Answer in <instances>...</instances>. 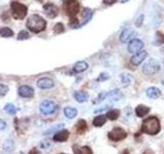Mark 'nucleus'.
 Masks as SVG:
<instances>
[{"label":"nucleus","instance_id":"f257e3e1","mask_svg":"<svg viewBox=\"0 0 164 154\" xmlns=\"http://www.w3.org/2000/svg\"><path fill=\"white\" fill-rule=\"evenodd\" d=\"M161 131V124L160 120L157 118L156 116H150L146 118L143 121L142 127H141V131L144 134H148V135L154 136L159 134Z\"/></svg>","mask_w":164,"mask_h":154},{"label":"nucleus","instance_id":"f03ea898","mask_svg":"<svg viewBox=\"0 0 164 154\" xmlns=\"http://www.w3.org/2000/svg\"><path fill=\"white\" fill-rule=\"evenodd\" d=\"M27 28L34 33L42 32L46 28V21L38 15H32L27 21Z\"/></svg>","mask_w":164,"mask_h":154},{"label":"nucleus","instance_id":"7ed1b4c3","mask_svg":"<svg viewBox=\"0 0 164 154\" xmlns=\"http://www.w3.org/2000/svg\"><path fill=\"white\" fill-rule=\"evenodd\" d=\"M11 13H12L13 19L16 20H23L28 13V8L26 5L20 3V2L12 1L10 3Z\"/></svg>","mask_w":164,"mask_h":154},{"label":"nucleus","instance_id":"20e7f679","mask_svg":"<svg viewBox=\"0 0 164 154\" xmlns=\"http://www.w3.org/2000/svg\"><path fill=\"white\" fill-rule=\"evenodd\" d=\"M160 70V64L159 62L155 59H150L148 62H146L144 64L142 71L144 74L146 75H154L155 73H157Z\"/></svg>","mask_w":164,"mask_h":154},{"label":"nucleus","instance_id":"39448f33","mask_svg":"<svg viewBox=\"0 0 164 154\" xmlns=\"http://www.w3.org/2000/svg\"><path fill=\"white\" fill-rule=\"evenodd\" d=\"M65 9L69 16H75L80 10V4L77 0H66L65 1Z\"/></svg>","mask_w":164,"mask_h":154},{"label":"nucleus","instance_id":"423d86ee","mask_svg":"<svg viewBox=\"0 0 164 154\" xmlns=\"http://www.w3.org/2000/svg\"><path fill=\"white\" fill-rule=\"evenodd\" d=\"M127 137V133L121 127H115L108 134V138L113 142L122 141Z\"/></svg>","mask_w":164,"mask_h":154},{"label":"nucleus","instance_id":"0eeeda50","mask_svg":"<svg viewBox=\"0 0 164 154\" xmlns=\"http://www.w3.org/2000/svg\"><path fill=\"white\" fill-rule=\"evenodd\" d=\"M55 104L52 101H43L40 104V111L45 115H49L55 112Z\"/></svg>","mask_w":164,"mask_h":154},{"label":"nucleus","instance_id":"6e6552de","mask_svg":"<svg viewBox=\"0 0 164 154\" xmlns=\"http://www.w3.org/2000/svg\"><path fill=\"white\" fill-rule=\"evenodd\" d=\"M144 47V42L140 39H132L128 44V52L137 54Z\"/></svg>","mask_w":164,"mask_h":154},{"label":"nucleus","instance_id":"1a4fd4ad","mask_svg":"<svg viewBox=\"0 0 164 154\" xmlns=\"http://www.w3.org/2000/svg\"><path fill=\"white\" fill-rule=\"evenodd\" d=\"M148 57V52H145V50H140L138 52H137L134 57L131 58V64L134 66H138L140 64H142L144 61H145V59Z\"/></svg>","mask_w":164,"mask_h":154},{"label":"nucleus","instance_id":"9d476101","mask_svg":"<svg viewBox=\"0 0 164 154\" xmlns=\"http://www.w3.org/2000/svg\"><path fill=\"white\" fill-rule=\"evenodd\" d=\"M44 12L48 18L53 19L59 15V8L53 3H47L44 5Z\"/></svg>","mask_w":164,"mask_h":154},{"label":"nucleus","instance_id":"9b49d317","mask_svg":"<svg viewBox=\"0 0 164 154\" xmlns=\"http://www.w3.org/2000/svg\"><path fill=\"white\" fill-rule=\"evenodd\" d=\"M55 85L53 81L50 79V78H41L37 81V86L39 88H43V89H46V88H52V86Z\"/></svg>","mask_w":164,"mask_h":154},{"label":"nucleus","instance_id":"f8f14e48","mask_svg":"<svg viewBox=\"0 0 164 154\" xmlns=\"http://www.w3.org/2000/svg\"><path fill=\"white\" fill-rule=\"evenodd\" d=\"M19 95L23 98H32L34 96V91L28 85H23L19 88Z\"/></svg>","mask_w":164,"mask_h":154},{"label":"nucleus","instance_id":"ddd939ff","mask_svg":"<svg viewBox=\"0 0 164 154\" xmlns=\"http://www.w3.org/2000/svg\"><path fill=\"white\" fill-rule=\"evenodd\" d=\"M70 133L69 131L67 130H60L58 134H55L53 136V140L56 142H66L68 139H69Z\"/></svg>","mask_w":164,"mask_h":154},{"label":"nucleus","instance_id":"4468645a","mask_svg":"<svg viewBox=\"0 0 164 154\" xmlns=\"http://www.w3.org/2000/svg\"><path fill=\"white\" fill-rule=\"evenodd\" d=\"M134 35H135V33H134V29H131V28H126V29H124L122 31V33H121V35H120L121 42H123V43L127 42V41Z\"/></svg>","mask_w":164,"mask_h":154},{"label":"nucleus","instance_id":"2eb2a0df","mask_svg":"<svg viewBox=\"0 0 164 154\" xmlns=\"http://www.w3.org/2000/svg\"><path fill=\"white\" fill-rule=\"evenodd\" d=\"M147 96H148L150 99L156 100L158 98L161 97V91L158 88H155V86H151L147 89Z\"/></svg>","mask_w":164,"mask_h":154},{"label":"nucleus","instance_id":"dca6fc26","mask_svg":"<svg viewBox=\"0 0 164 154\" xmlns=\"http://www.w3.org/2000/svg\"><path fill=\"white\" fill-rule=\"evenodd\" d=\"M75 128H76V133H77L78 135H83L88 127H87V123L85 120L80 119V120H78L77 123H76Z\"/></svg>","mask_w":164,"mask_h":154},{"label":"nucleus","instance_id":"f3484780","mask_svg":"<svg viewBox=\"0 0 164 154\" xmlns=\"http://www.w3.org/2000/svg\"><path fill=\"white\" fill-rule=\"evenodd\" d=\"M73 151L74 154H93L92 150L88 146L79 147L78 145H73Z\"/></svg>","mask_w":164,"mask_h":154},{"label":"nucleus","instance_id":"a211bd4d","mask_svg":"<svg viewBox=\"0 0 164 154\" xmlns=\"http://www.w3.org/2000/svg\"><path fill=\"white\" fill-rule=\"evenodd\" d=\"M150 112V108L147 107L145 105H138L137 108H135V114H137V117H144L147 115Z\"/></svg>","mask_w":164,"mask_h":154},{"label":"nucleus","instance_id":"6ab92c4d","mask_svg":"<svg viewBox=\"0 0 164 154\" xmlns=\"http://www.w3.org/2000/svg\"><path fill=\"white\" fill-rule=\"evenodd\" d=\"M74 97L77 102L79 103H83V102H86L87 100H88V94L85 91H76L74 94Z\"/></svg>","mask_w":164,"mask_h":154},{"label":"nucleus","instance_id":"aec40b11","mask_svg":"<svg viewBox=\"0 0 164 154\" xmlns=\"http://www.w3.org/2000/svg\"><path fill=\"white\" fill-rule=\"evenodd\" d=\"M88 68V64L85 63V62L81 61V62H78V63H76L74 65V72L76 73H80V72H83L85 71V70Z\"/></svg>","mask_w":164,"mask_h":154},{"label":"nucleus","instance_id":"412c9836","mask_svg":"<svg viewBox=\"0 0 164 154\" xmlns=\"http://www.w3.org/2000/svg\"><path fill=\"white\" fill-rule=\"evenodd\" d=\"M106 121H107L106 115H98V116L95 117L94 119H93L92 124L94 125V127H103L105 123H106Z\"/></svg>","mask_w":164,"mask_h":154},{"label":"nucleus","instance_id":"4be33fe9","mask_svg":"<svg viewBox=\"0 0 164 154\" xmlns=\"http://www.w3.org/2000/svg\"><path fill=\"white\" fill-rule=\"evenodd\" d=\"M112 101H119L122 98V94L119 91V89H114V91L108 92V97Z\"/></svg>","mask_w":164,"mask_h":154},{"label":"nucleus","instance_id":"5701e85b","mask_svg":"<svg viewBox=\"0 0 164 154\" xmlns=\"http://www.w3.org/2000/svg\"><path fill=\"white\" fill-rule=\"evenodd\" d=\"M64 112H65V115H66L68 118H70V119L74 118V117L77 115V110H76L75 108H73V107L65 108Z\"/></svg>","mask_w":164,"mask_h":154},{"label":"nucleus","instance_id":"b1692460","mask_svg":"<svg viewBox=\"0 0 164 154\" xmlns=\"http://www.w3.org/2000/svg\"><path fill=\"white\" fill-rule=\"evenodd\" d=\"M163 43H164V35L161 32H156L153 44L156 46H159V45H162Z\"/></svg>","mask_w":164,"mask_h":154},{"label":"nucleus","instance_id":"393cba45","mask_svg":"<svg viewBox=\"0 0 164 154\" xmlns=\"http://www.w3.org/2000/svg\"><path fill=\"white\" fill-rule=\"evenodd\" d=\"M120 115V111L119 110H111L107 113L106 117L110 120H116L118 119V117Z\"/></svg>","mask_w":164,"mask_h":154},{"label":"nucleus","instance_id":"a878e982","mask_svg":"<svg viewBox=\"0 0 164 154\" xmlns=\"http://www.w3.org/2000/svg\"><path fill=\"white\" fill-rule=\"evenodd\" d=\"M64 127H65L64 123H59V124H56V125H53V127L48 128L46 131H44V135H50V134H52L53 131H58L62 130Z\"/></svg>","mask_w":164,"mask_h":154},{"label":"nucleus","instance_id":"bb28decb","mask_svg":"<svg viewBox=\"0 0 164 154\" xmlns=\"http://www.w3.org/2000/svg\"><path fill=\"white\" fill-rule=\"evenodd\" d=\"M92 10H90L89 8H85L84 9V12H83V19H84V21L82 22V25H85L87 22L89 21L90 19H91V16H92Z\"/></svg>","mask_w":164,"mask_h":154},{"label":"nucleus","instance_id":"cd10ccee","mask_svg":"<svg viewBox=\"0 0 164 154\" xmlns=\"http://www.w3.org/2000/svg\"><path fill=\"white\" fill-rule=\"evenodd\" d=\"M0 35H1L2 37H10V36L13 35V32L9 29V28L4 27V28H2V29H0Z\"/></svg>","mask_w":164,"mask_h":154},{"label":"nucleus","instance_id":"c85d7f7f","mask_svg":"<svg viewBox=\"0 0 164 154\" xmlns=\"http://www.w3.org/2000/svg\"><path fill=\"white\" fill-rule=\"evenodd\" d=\"M12 149H13V142L11 141L10 139L6 140V141L3 143V150L6 151V152H10Z\"/></svg>","mask_w":164,"mask_h":154},{"label":"nucleus","instance_id":"c756f323","mask_svg":"<svg viewBox=\"0 0 164 154\" xmlns=\"http://www.w3.org/2000/svg\"><path fill=\"white\" fill-rule=\"evenodd\" d=\"M64 31H65V27L62 23L55 24V26L53 27V33H55V34H61Z\"/></svg>","mask_w":164,"mask_h":154},{"label":"nucleus","instance_id":"7c9ffc66","mask_svg":"<svg viewBox=\"0 0 164 154\" xmlns=\"http://www.w3.org/2000/svg\"><path fill=\"white\" fill-rule=\"evenodd\" d=\"M107 97H108V92H101L97 99L92 101V103L93 104H98V103L103 102L105 99H107Z\"/></svg>","mask_w":164,"mask_h":154},{"label":"nucleus","instance_id":"2f4dec72","mask_svg":"<svg viewBox=\"0 0 164 154\" xmlns=\"http://www.w3.org/2000/svg\"><path fill=\"white\" fill-rule=\"evenodd\" d=\"M121 80H122V84L124 86H127L129 85V83H130L131 81V77L129 76L128 74H121Z\"/></svg>","mask_w":164,"mask_h":154},{"label":"nucleus","instance_id":"473e14b6","mask_svg":"<svg viewBox=\"0 0 164 154\" xmlns=\"http://www.w3.org/2000/svg\"><path fill=\"white\" fill-rule=\"evenodd\" d=\"M4 110L7 112V113H9V114H16V109L15 107V105H12V104H6L4 106Z\"/></svg>","mask_w":164,"mask_h":154},{"label":"nucleus","instance_id":"72a5a7b5","mask_svg":"<svg viewBox=\"0 0 164 154\" xmlns=\"http://www.w3.org/2000/svg\"><path fill=\"white\" fill-rule=\"evenodd\" d=\"M39 147L41 148L42 150H46L48 151L49 148H50V142L48 141V140H44V141H41L40 144H39Z\"/></svg>","mask_w":164,"mask_h":154},{"label":"nucleus","instance_id":"f704fd0d","mask_svg":"<svg viewBox=\"0 0 164 154\" xmlns=\"http://www.w3.org/2000/svg\"><path fill=\"white\" fill-rule=\"evenodd\" d=\"M70 22H69V26L71 28H77L79 27V21L76 16H70Z\"/></svg>","mask_w":164,"mask_h":154},{"label":"nucleus","instance_id":"c9c22d12","mask_svg":"<svg viewBox=\"0 0 164 154\" xmlns=\"http://www.w3.org/2000/svg\"><path fill=\"white\" fill-rule=\"evenodd\" d=\"M30 37L29 33L27 32V31H21V32L19 33L18 35V39L19 40H25V39H28Z\"/></svg>","mask_w":164,"mask_h":154},{"label":"nucleus","instance_id":"e433bc0d","mask_svg":"<svg viewBox=\"0 0 164 154\" xmlns=\"http://www.w3.org/2000/svg\"><path fill=\"white\" fill-rule=\"evenodd\" d=\"M8 92V86L4 84H0V96H5Z\"/></svg>","mask_w":164,"mask_h":154},{"label":"nucleus","instance_id":"4c0bfd02","mask_svg":"<svg viewBox=\"0 0 164 154\" xmlns=\"http://www.w3.org/2000/svg\"><path fill=\"white\" fill-rule=\"evenodd\" d=\"M144 19H145V16L144 15H141L137 19V21H135V26L137 27H141L143 25V22H144Z\"/></svg>","mask_w":164,"mask_h":154},{"label":"nucleus","instance_id":"58836bf2","mask_svg":"<svg viewBox=\"0 0 164 154\" xmlns=\"http://www.w3.org/2000/svg\"><path fill=\"white\" fill-rule=\"evenodd\" d=\"M109 79V75L107 73H102L100 75V77L98 78V81H103V80H107Z\"/></svg>","mask_w":164,"mask_h":154},{"label":"nucleus","instance_id":"ea45409f","mask_svg":"<svg viewBox=\"0 0 164 154\" xmlns=\"http://www.w3.org/2000/svg\"><path fill=\"white\" fill-rule=\"evenodd\" d=\"M110 107H111L110 105H107V106H105V107H103V108L97 109V110H94V113H100V112H103L105 110H107V109H109Z\"/></svg>","mask_w":164,"mask_h":154},{"label":"nucleus","instance_id":"a19ab883","mask_svg":"<svg viewBox=\"0 0 164 154\" xmlns=\"http://www.w3.org/2000/svg\"><path fill=\"white\" fill-rule=\"evenodd\" d=\"M5 127H6V122H5L4 120L0 119V131L4 130Z\"/></svg>","mask_w":164,"mask_h":154},{"label":"nucleus","instance_id":"79ce46f5","mask_svg":"<svg viewBox=\"0 0 164 154\" xmlns=\"http://www.w3.org/2000/svg\"><path fill=\"white\" fill-rule=\"evenodd\" d=\"M103 2L107 5H112V4L116 3V0H103Z\"/></svg>","mask_w":164,"mask_h":154},{"label":"nucleus","instance_id":"37998d69","mask_svg":"<svg viewBox=\"0 0 164 154\" xmlns=\"http://www.w3.org/2000/svg\"><path fill=\"white\" fill-rule=\"evenodd\" d=\"M143 154H155V153H154V151H153V150H151V149H147V150L144 151Z\"/></svg>","mask_w":164,"mask_h":154},{"label":"nucleus","instance_id":"c03bdc74","mask_svg":"<svg viewBox=\"0 0 164 154\" xmlns=\"http://www.w3.org/2000/svg\"><path fill=\"white\" fill-rule=\"evenodd\" d=\"M7 16H8V15H7L6 13H3V15H2V20H3V21H6V22H8V21H9V19H8Z\"/></svg>","mask_w":164,"mask_h":154},{"label":"nucleus","instance_id":"a18cd8bd","mask_svg":"<svg viewBox=\"0 0 164 154\" xmlns=\"http://www.w3.org/2000/svg\"><path fill=\"white\" fill-rule=\"evenodd\" d=\"M29 154H39L38 149H36V148H33V149L29 152Z\"/></svg>","mask_w":164,"mask_h":154},{"label":"nucleus","instance_id":"49530a36","mask_svg":"<svg viewBox=\"0 0 164 154\" xmlns=\"http://www.w3.org/2000/svg\"><path fill=\"white\" fill-rule=\"evenodd\" d=\"M120 154H130V152H129L128 149H124L123 151H121Z\"/></svg>","mask_w":164,"mask_h":154},{"label":"nucleus","instance_id":"de8ad7c7","mask_svg":"<svg viewBox=\"0 0 164 154\" xmlns=\"http://www.w3.org/2000/svg\"><path fill=\"white\" fill-rule=\"evenodd\" d=\"M162 84H163V85H164V80H163V81H162Z\"/></svg>","mask_w":164,"mask_h":154},{"label":"nucleus","instance_id":"09e8293b","mask_svg":"<svg viewBox=\"0 0 164 154\" xmlns=\"http://www.w3.org/2000/svg\"><path fill=\"white\" fill-rule=\"evenodd\" d=\"M61 154H64V153H61Z\"/></svg>","mask_w":164,"mask_h":154}]
</instances>
